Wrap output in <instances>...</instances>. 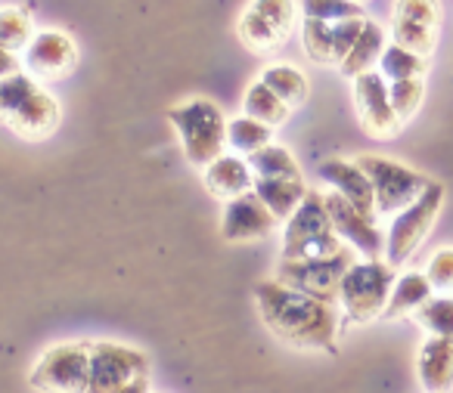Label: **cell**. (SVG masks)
<instances>
[{
    "instance_id": "obj_9",
    "label": "cell",
    "mask_w": 453,
    "mask_h": 393,
    "mask_svg": "<svg viewBox=\"0 0 453 393\" xmlns=\"http://www.w3.org/2000/svg\"><path fill=\"white\" fill-rule=\"evenodd\" d=\"M441 208H444V186L432 180V186L407 211L397 214L395 223H391L388 238H385V263H391L395 269L403 267L416 254V248L426 242L428 232H432Z\"/></svg>"
},
{
    "instance_id": "obj_24",
    "label": "cell",
    "mask_w": 453,
    "mask_h": 393,
    "mask_svg": "<svg viewBox=\"0 0 453 393\" xmlns=\"http://www.w3.org/2000/svg\"><path fill=\"white\" fill-rule=\"evenodd\" d=\"M432 282L426 279V273H407L395 282L391 288L388 306H385V316L388 319H401L407 313H416L419 306H426L432 300Z\"/></svg>"
},
{
    "instance_id": "obj_36",
    "label": "cell",
    "mask_w": 453,
    "mask_h": 393,
    "mask_svg": "<svg viewBox=\"0 0 453 393\" xmlns=\"http://www.w3.org/2000/svg\"><path fill=\"white\" fill-rule=\"evenodd\" d=\"M354 4H360V0H354Z\"/></svg>"
},
{
    "instance_id": "obj_1",
    "label": "cell",
    "mask_w": 453,
    "mask_h": 393,
    "mask_svg": "<svg viewBox=\"0 0 453 393\" xmlns=\"http://www.w3.org/2000/svg\"><path fill=\"white\" fill-rule=\"evenodd\" d=\"M255 306L261 313V322L280 337L302 350H326L335 353L339 341L342 313L339 304L317 300L296 288L283 285L277 279H261L255 285Z\"/></svg>"
},
{
    "instance_id": "obj_28",
    "label": "cell",
    "mask_w": 453,
    "mask_h": 393,
    "mask_svg": "<svg viewBox=\"0 0 453 393\" xmlns=\"http://www.w3.org/2000/svg\"><path fill=\"white\" fill-rule=\"evenodd\" d=\"M35 19L22 7H0V47L10 53H26L35 41Z\"/></svg>"
},
{
    "instance_id": "obj_7",
    "label": "cell",
    "mask_w": 453,
    "mask_h": 393,
    "mask_svg": "<svg viewBox=\"0 0 453 393\" xmlns=\"http://www.w3.org/2000/svg\"><path fill=\"white\" fill-rule=\"evenodd\" d=\"M354 263H357V251L345 245L339 254H329V257H314V261H280L273 279L296 288V291H302V294H311V298H317V300L339 304L342 279H345Z\"/></svg>"
},
{
    "instance_id": "obj_27",
    "label": "cell",
    "mask_w": 453,
    "mask_h": 393,
    "mask_svg": "<svg viewBox=\"0 0 453 393\" xmlns=\"http://www.w3.org/2000/svg\"><path fill=\"white\" fill-rule=\"evenodd\" d=\"M273 143V127L261 125V121L249 118V115H236L226 121V146L240 158H249L261 152L265 146Z\"/></svg>"
},
{
    "instance_id": "obj_33",
    "label": "cell",
    "mask_w": 453,
    "mask_h": 393,
    "mask_svg": "<svg viewBox=\"0 0 453 393\" xmlns=\"http://www.w3.org/2000/svg\"><path fill=\"white\" fill-rule=\"evenodd\" d=\"M426 279L432 282V288L438 291H453V248H444L428 261Z\"/></svg>"
},
{
    "instance_id": "obj_31",
    "label": "cell",
    "mask_w": 453,
    "mask_h": 393,
    "mask_svg": "<svg viewBox=\"0 0 453 393\" xmlns=\"http://www.w3.org/2000/svg\"><path fill=\"white\" fill-rule=\"evenodd\" d=\"M416 322L428 331V337H450L453 341V298H432L416 310Z\"/></svg>"
},
{
    "instance_id": "obj_25",
    "label": "cell",
    "mask_w": 453,
    "mask_h": 393,
    "mask_svg": "<svg viewBox=\"0 0 453 393\" xmlns=\"http://www.w3.org/2000/svg\"><path fill=\"white\" fill-rule=\"evenodd\" d=\"M242 115H249V118L261 121V125H267V127L277 131V127H283L286 121H289L292 109L286 106V102L280 100L271 87H265L261 81H255V84H249L246 96H242Z\"/></svg>"
},
{
    "instance_id": "obj_18",
    "label": "cell",
    "mask_w": 453,
    "mask_h": 393,
    "mask_svg": "<svg viewBox=\"0 0 453 393\" xmlns=\"http://www.w3.org/2000/svg\"><path fill=\"white\" fill-rule=\"evenodd\" d=\"M320 180L333 186L335 195H342L345 201H351L357 211L376 217V195H372V183L364 170L357 168V162H345V158H329L320 164Z\"/></svg>"
},
{
    "instance_id": "obj_30",
    "label": "cell",
    "mask_w": 453,
    "mask_h": 393,
    "mask_svg": "<svg viewBox=\"0 0 453 393\" xmlns=\"http://www.w3.org/2000/svg\"><path fill=\"white\" fill-rule=\"evenodd\" d=\"M304 19L317 22H345V19H366L364 7L354 0H298Z\"/></svg>"
},
{
    "instance_id": "obj_14",
    "label": "cell",
    "mask_w": 453,
    "mask_h": 393,
    "mask_svg": "<svg viewBox=\"0 0 453 393\" xmlns=\"http://www.w3.org/2000/svg\"><path fill=\"white\" fill-rule=\"evenodd\" d=\"M366 19H345V22H302V44L311 63L320 65H342L351 47L357 44Z\"/></svg>"
},
{
    "instance_id": "obj_16",
    "label": "cell",
    "mask_w": 453,
    "mask_h": 393,
    "mask_svg": "<svg viewBox=\"0 0 453 393\" xmlns=\"http://www.w3.org/2000/svg\"><path fill=\"white\" fill-rule=\"evenodd\" d=\"M323 199H326L329 220H333L342 242H345L348 248L360 251L366 261H379V257L385 254V238H382V232H379L376 220H372L370 214L357 211L351 201H345L335 193L323 195Z\"/></svg>"
},
{
    "instance_id": "obj_8",
    "label": "cell",
    "mask_w": 453,
    "mask_h": 393,
    "mask_svg": "<svg viewBox=\"0 0 453 393\" xmlns=\"http://www.w3.org/2000/svg\"><path fill=\"white\" fill-rule=\"evenodd\" d=\"M28 381L41 393H88L90 341H65L41 353Z\"/></svg>"
},
{
    "instance_id": "obj_29",
    "label": "cell",
    "mask_w": 453,
    "mask_h": 393,
    "mask_svg": "<svg viewBox=\"0 0 453 393\" xmlns=\"http://www.w3.org/2000/svg\"><path fill=\"white\" fill-rule=\"evenodd\" d=\"M422 72H426V59L403 50V47H397V44L385 47L382 59H379V75H382L388 84L416 81V78H422Z\"/></svg>"
},
{
    "instance_id": "obj_4",
    "label": "cell",
    "mask_w": 453,
    "mask_h": 393,
    "mask_svg": "<svg viewBox=\"0 0 453 393\" xmlns=\"http://www.w3.org/2000/svg\"><path fill=\"white\" fill-rule=\"evenodd\" d=\"M345 242L335 232L326 211V199L317 189H308L298 211L286 220L283 230V261H314V257L339 254Z\"/></svg>"
},
{
    "instance_id": "obj_3",
    "label": "cell",
    "mask_w": 453,
    "mask_h": 393,
    "mask_svg": "<svg viewBox=\"0 0 453 393\" xmlns=\"http://www.w3.org/2000/svg\"><path fill=\"white\" fill-rule=\"evenodd\" d=\"M168 121L174 125L177 137H180L183 155L189 164L205 170L211 162L224 155L226 146V115L218 102L211 100H187L180 106L168 109Z\"/></svg>"
},
{
    "instance_id": "obj_35",
    "label": "cell",
    "mask_w": 453,
    "mask_h": 393,
    "mask_svg": "<svg viewBox=\"0 0 453 393\" xmlns=\"http://www.w3.org/2000/svg\"><path fill=\"white\" fill-rule=\"evenodd\" d=\"M119 393H150V374H140V378H134L127 387H121Z\"/></svg>"
},
{
    "instance_id": "obj_21",
    "label": "cell",
    "mask_w": 453,
    "mask_h": 393,
    "mask_svg": "<svg viewBox=\"0 0 453 393\" xmlns=\"http://www.w3.org/2000/svg\"><path fill=\"white\" fill-rule=\"evenodd\" d=\"M385 47H388V44H385V28L379 26V22L366 19V26H364V32H360L357 44L351 47V53L345 57V63L339 65L342 75L354 81V78L372 72V65H379V59H382Z\"/></svg>"
},
{
    "instance_id": "obj_10",
    "label": "cell",
    "mask_w": 453,
    "mask_h": 393,
    "mask_svg": "<svg viewBox=\"0 0 453 393\" xmlns=\"http://www.w3.org/2000/svg\"><path fill=\"white\" fill-rule=\"evenodd\" d=\"M236 32L252 53H277L296 32V0H252Z\"/></svg>"
},
{
    "instance_id": "obj_19",
    "label": "cell",
    "mask_w": 453,
    "mask_h": 393,
    "mask_svg": "<svg viewBox=\"0 0 453 393\" xmlns=\"http://www.w3.org/2000/svg\"><path fill=\"white\" fill-rule=\"evenodd\" d=\"M416 372L426 393H450L453 387V341L428 337L416 356Z\"/></svg>"
},
{
    "instance_id": "obj_26",
    "label": "cell",
    "mask_w": 453,
    "mask_h": 393,
    "mask_svg": "<svg viewBox=\"0 0 453 393\" xmlns=\"http://www.w3.org/2000/svg\"><path fill=\"white\" fill-rule=\"evenodd\" d=\"M246 162L252 168L255 180H302V168H298L296 155L280 143L265 146L261 152L249 155Z\"/></svg>"
},
{
    "instance_id": "obj_5",
    "label": "cell",
    "mask_w": 453,
    "mask_h": 393,
    "mask_svg": "<svg viewBox=\"0 0 453 393\" xmlns=\"http://www.w3.org/2000/svg\"><path fill=\"white\" fill-rule=\"evenodd\" d=\"M395 267L385 261H357L339 288V306L351 322H372L385 316L391 288H395Z\"/></svg>"
},
{
    "instance_id": "obj_12",
    "label": "cell",
    "mask_w": 453,
    "mask_h": 393,
    "mask_svg": "<svg viewBox=\"0 0 453 393\" xmlns=\"http://www.w3.org/2000/svg\"><path fill=\"white\" fill-rule=\"evenodd\" d=\"M438 22H441L438 0H395L391 38H395L397 47L426 59L432 57L434 44H438Z\"/></svg>"
},
{
    "instance_id": "obj_15",
    "label": "cell",
    "mask_w": 453,
    "mask_h": 393,
    "mask_svg": "<svg viewBox=\"0 0 453 393\" xmlns=\"http://www.w3.org/2000/svg\"><path fill=\"white\" fill-rule=\"evenodd\" d=\"M354 106H357V118L370 137L388 140L401 131L395 109H391L388 81L379 72H366V75L354 78Z\"/></svg>"
},
{
    "instance_id": "obj_23",
    "label": "cell",
    "mask_w": 453,
    "mask_h": 393,
    "mask_svg": "<svg viewBox=\"0 0 453 393\" xmlns=\"http://www.w3.org/2000/svg\"><path fill=\"white\" fill-rule=\"evenodd\" d=\"M258 81L265 84V87H271L289 109L304 106L311 96V84H308V78H304V72H298L296 65H289V63H271L261 72Z\"/></svg>"
},
{
    "instance_id": "obj_13",
    "label": "cell",
    "mask_w": 453,
    "mask_h": 393,
    "mask_svg": "<svg viewBox=\"0 0 453 393\" xmlns=\"http://www.w3.org/2000/svg\"><path fill=\"white\" fill-rule=\"evenodd\" d=\"M78 65V44L65 32H38L28 50L22 53V69L35 81H59L69 78Z\"/></svg>"
},
{
    "instance_id": "obj_2",
    "label": "cell",
    "mask_w": 453,
    "mask_h": 393,
    "mask_svg": "<svg viewBox=\"0 0 453 393\" xmlns=\"http://www.w3.org/2000/svg\"><path fill=\"white\" fill-rule=\"evenodd\" d=\"M59 102L32 75L19 72L0 81V125H7L13 133L26 140H44L59 127Z\"/></svg>"
},
{
    "instance_id": "obj_20",
    "label": "cell",
    "mask_w": 453,
    "mask_h": 393,
    "mask_svg": "<svg viewBox=\"0 0 453 393\" xmlns=\"http://www.w3.org/2000/svg\"><path fill=\"white\" fill-rule=\"evenodd\" d=\"M255 186V174L246 158L240 155H220L205 168V189L218 201H234L240 195H249Z\"/></svg>"
},
{
    "instance_id": "obj_32",
    "label": "cell",
    "mask_w": 453,
    "mask_h": 393,
    "mask_svg": "<svg viewBox=\"0 0 453 393\" xmlns=\"http://www.w3.org/2000/svg\"><path fill=\"white\" fill-rule=\"evenodd\" d=\"M388 96H391V109H395L397 121H410L422 106V96H426V87H422V78L416 81H395L388 84Z\"/></svg>"
},
{
    "instance_id": "obj_6",
    "label": "cell",
    "mask_w": 453,
    "mask_h": 393,
    "mask_svg": "<svg viewBox=\"0 0 453 393\" xmlns=\"http://www.w3.org/2000/svg\"><path fill=\"white\" fill-rule=\"evenodd\" d=\"M357 168L370 177L376 195V214H401L432 186L426 174L385 155H360Z\"/></svg>"
},
{
    "instance_id": "obj_22",
    "label": "cell",
    "mask_w": 453,
    "mask_h": 393,
    "mask_svg": "<svg viewBox=\"0 0 453 393\" xmlns=\"http://www.w3.org/2000/svg\"><path fill=\"white\" fill-rule=\"evenodd\" d=\"M252 193L277 220H289L308 195L304 180H255Z\"/></svg>"
},
{
    "instance_id": "obj_17",
    "label": "cell",
    "mask_w": 453,
    "mask_h": 393,
    "mask_svg": "<svg viewBox=\"0 0 453 393\" xmlns=\"http://www.w3.org/2000/svg\"><path fill=\"white\" fill-rule=\"evenodd\" d=\"M280 220L261 205V199L255 193L240 195V199L226 201L224 217H220V238L230 245L242 242H261L277 230Z\"/></svg>"
},
{
    "instance_id": "obj_34",
    "label": "cell",
    "mask_w": 453,
    "mask_h": 393,
    "mask_svg": "<svg viewBox=\"0 0 453 393\" xmlns=\"http://www.w3.org/2000/svg\"><path fill=\"white\" fill-rule=\"evenodd\" d=\"M19 72H22V57H16V53H10V50L0 47V81H4V78L19 75Z\"/></svg>"
},
{
    "instance_id": "obj_11",
    "label": "cell",
    "mask_w": 453,
    "mask_h": 393,
    "mask_svg": "<svg viewBox=\"0 0 453 393\" xmlns=\"http://www.w3.org/2000/svg\"><path fill=\"white\" fill-rule=\"evenodd\" d=\"M140 374H150V356L119 341H90L88 393H119Z\"/></svg>"
}]
</instances>
